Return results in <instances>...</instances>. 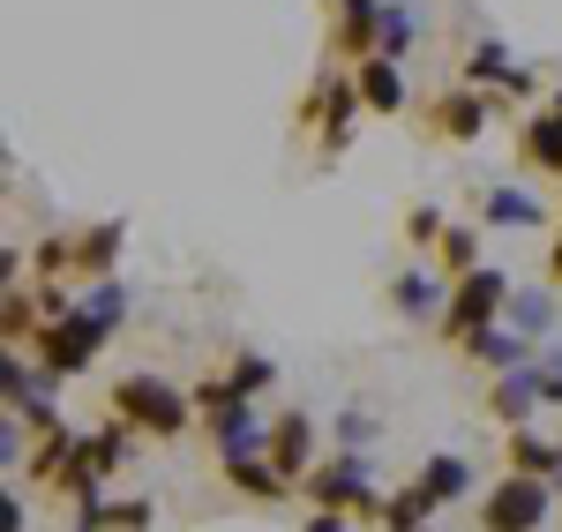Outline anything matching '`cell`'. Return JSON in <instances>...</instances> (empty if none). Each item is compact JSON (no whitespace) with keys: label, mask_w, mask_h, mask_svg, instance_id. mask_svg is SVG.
I'll return each instance as SVG.
<instances>
[{"label":"cell","mask_w":562,"mask_h":532,"mask_svg":"<svg viewBox=\"0 0 562 532\" xmlns=\"http://www.w3.org/2000/svg\"><path fill=\"white\" fill-rule=\"evenodd\" d=\"M480 128H487V98H473V90H442V98H435V135L473 143Z\"/></svg>","instance_id":"30bf717a"},{"label":"cell","mask_w":562,"mask_h":532,"mask_svg":"<svg viewBox=\"0 0 562 532\" xmlns=\"http://www.w3.org/2000/svg\"><path fill=\"white\" fill-rule=\"evenodd\" d=\"M307 495H315L323 510H360V502H368V465H360V457H330V465L307 473Z\"/></svg>","instance_id":"8992f818"},{"label":"cell","mask_w":562,"mask_h":532,"mask_svg":"<svg viewBox=\"0 0 562 532\" xmlns=\"http://www.w3.org/2000/svg\"><path fill=\"white\" fill-rule=\"evenodd\" d=\"M555 113H562V98H555Z\"/></svg>","instance_id":"d6a6232c"},{"label":"cell","mask_w":562,"mask_h":532,"mask_svg":"<svg viewBox=\"0 0 562 532\" xmlns=\"http://www.w3.org/2000/svg\"><path fill=\"white\" fill-rule=\"evenodd\" d=\"M548 510H555V488L548 480H532V473H510L503 488L487 495V532H540L548 525Z\"/></svg>","instance_id":"5b68a950"},{"label":"cell","mask_w":562,"mask_h":532,"mask_svg":"<svg viewBox=\"0 0 562 532\" xmlns=\"http://www.w3.org/2000/svg\"><path fill=\"white\" fill-rule=\"evenodd\" d=\"M442 263L458 270V278H465V270H480V240L465 233V225H450V233H442Z\"/></svg>","instance_id":"484cf974"},{"label":"cell","mask_w":562,"mask_h":532,"mask_svg":"<svg viewBox=\"0 0 562 532\" xmlns=\"http://www.w3.org/2000/svg\"><path fill=\"white\" fill-rule=\"evenodd\" d=\"M510 308V278L503 270H465L458 285H450V308H442V338H458V346H473L480 330H495V315Z\"/></svg>","instance_id":"6da1fadb"},{"label":"cell","mask_w":562,"mask_h":532,"mask_svg":"<svg viewBox=\"0 0 562 532\" xmlns=\"http://www.w3.org/2000/svg\"><path fill=\"white\" fill-rule=\"evenodd\" d=\"M307 532H346V510H315V525Z\"/></svg>","instance_id":"f546056e"},{"label":"cell","mask_w":562,"mask_h":532,"mask_svg":"<svg viewBox=\"0 0 562 532\" xmlns=\"http://www.w3.org/2000/svg\"><path fill=\"white\" fill-rule=\"evenodd\" d=\"M121 308H128V293H121L113 278H98V285H90V301H83V315H90V322H105V330H113V322H121Z\"/></svg>","instance_id":"603a6c76"},{"label":"cell","mask_w":562,"mask_h":532,"mask_svg":"<svg viewBox=\"0 0 562 532\" xmlns=\"http://www.w3.org/2000/svg\"><path fill=\"white\" fill-rule=\"evenodd\" d=\"M375 510H383V525H390V532H428V510H435V495L420 488V480H413V488L383 495Z\"/></svg>","instance_id":"9a60e30c"},{"label":"cell","mask_w":562,"mask_h":532,"mask_svg":"<svg viewBox=\"0 0 562 532\" xmlns=\"http://www.w3.org/2000/svg\"><path fill=\"white\" fill-rule=\"evenodd\" d=\"M510 473H532V480H555V473H562V443H540V435H525V428H510Z\"/></svg>","instance_id":"2e32d148"},{"label":"cell","mask_w":562,"mask_h":532,"mask_svg":"<svg viewBox=\"0 0 562 532\" xmlns=\"http://www.w3.org/2000/svg\"><path fill=\"white\" fill-rule=\"evenodd\" d=\"M307 457H315V428H307L301 412H278V420H270V465L293 480V473H315Z\"/></svg>","instance_id":"9c48e42d"},{"label":"cell","mask_w":562,"mask_h":532,"mask_svg":"<svg viewBox=\"0 0 562 532\" xmlns=\"http://www.w3.org/2000/svg\"><path fill=\"white\" fill-rule=\"evenodd\" d=\"M487 225H540V203L525 188H487Z\"/></svg>","instance_id":"ffe728a7"},{"label":"cell","mask_w":562,"mask_h":532,"mask_svg":"<svg viewBox=\"0 0 562 532\" xmlns=\"http://www.w3.org/2000/svg\"><path fill=\"white\" fill-rule=\"evenodd\" d=\"M473 360L480 367H495V375H510V367H532V346H525V330H480L473 338Z\"/></svg>","instance_id":"5bb4252c"},{"label":"cell","mask_w":562,"mask_h":532,"mask_svg":"<svg viewBox=\"0 0 562 532\" xmlns=\"http://www.w3.org/2000/svg\"><path fill=\"white\" fill-rule=\"evenodd\" d=\"M420 488H428L435 502H458V495L473 488V473H465V457H428V465H420Z\"/></svg>","instance_id":"d6986e66"},{"label":"cell","mask_w":562,"mask_h":532,"mask_svg":"<svg viewBox=\"0 0 562 532\" xmlns=\"http://www.w3.org/2000/svg\"><path fill=\"white\" fill-rule=\"evenodd\" d=\"M390 293H397V308H405V315H435V308H442V285H435V278H420V270H405Z\"/></svg>","instance_id":"7402d4cb"},{"label":"cell","mask_w":562,"mask_h":532,"mask_svg":"<svg viewBox=\"0 0 562 532\" xmlns=\"http://www.w3.org/2000/svg\"><path fill=\"white\" fill-rule=\"evenodd\" d=\"M225 383H233V390H240V398H256L262 383H270V360H262V353H248V360H233V375H225Z\"/></svg>","instance_id":"4316f807"},{"label":"cell","mask_w":562,"mask_h":532,"mask_svg":"<svg viewBox=\"0 0 562 532\" xmlns=\"http://www.w3.org/2000/svg\"><path fill=\"white\" fill-rule=\"evenodd\" d=\"M113 256H121V225H98V233H83V240H76V270H98V278H105V270H113Z\"/></svg>","instance_id":"44dd1931"},{"label":"cell","mask_w":562,"mask_h":532,"mask_svg":"<svg viewBox=\"0 0 562 532\" xmlns=\"http://www.w3.org/2000/svg\"><path fill=\"white\" fill-rule=\"evenodd\" d=\"M525 158L540 173H562V113H532L525 121Z\"/></svg>","instance_id":"ac0fdd59"},{"label":"cell","mask_w":562,"mask_h":532,"mask_svg":"<svg viewBox=\"0 0 562 532\" xmlns=\"http://www.w3.org/2000/svg\"><path fill=\"white\" fill-rule=\"evenodd\" d=\"M360 105H368V98H360V83H338V76H330V83L307 98V121H315V135H323L330 150H338V143L352 135V113H360Z\"/></svg>","instance_id":"52a82bcc"},{"label":"cell","mask_w":562,"mask_h":532,"mask_svg":"<svg viewBox=\"0 0 562 532\" xmlns=\"http://www.w3.org/2000/svg\"><path fill=\"white\" fill-rule=\"evenodd\" d=\"M113 412L143 428V435H180L188 428V398H180L173 383H158V375H128V383H113Z\"/></svg>","instance_id":"7a4b0ae2"},{"label":"cell","mask_w":562,"mask_h":532,"mask_svg":"<svg viewBox=\"0 0 562 532\" xmlns=\"http://www.w3.org/2000/svg\"><path fill=\"white\" fill-rule=\"evenodd\" d=\"M405 45H413V8L397 0V8H383V45H375V53H383V60H397Z\"/></svg>","instance_id":"cb8c5ba5"},{"label":"cell","mask_w":562,"mask_h":532,"mask_svg":"<svg viewBox=\"0 0 562 532\" xmlns=\"http://www.w3.org/2000/svg\"><path fill=\"white\" fill-rule=\"evenodd\" d=\"M465 76H473V83H487V90H510V98H525V90H532V76H525L503 45H473V53H465Z\"/></svg>","instance_id":"8fae6325"},{"label":"cell","mask_w":562,"mask_h":532,"mask_svg":"<svg viewBox=\"0 0 562 532\" xmlns=\"http://www.w3.org/2000/svg\"><path fill=\"white\" fill-rule=\"evenodd\" d=\"M442 233H450V225H442V211H435V203H420V211H413V218H405V240H420V248H442Z\"/></svg>","instance_id":"83f0119b"},{"label":"cell","mask_w":562,"mask_h":532,"mask_svg":"<svg viewBox=\"0 0 562 532\" xmlns=\"http://www.w3.org/2000/svg\"><path fill=\"white\" fill-rule=\"evenodd\" d=\"M548 488H555V495H562V473H555V480H548Z\"/></svg>","instance_id":"1f68e13d"},{"label":"cell","mask_w":562,"mask_h":532,"mask_svg":"<svg viewBox=\"0 0 562 532\" xmlns=\"http://www.w3.org/2000/svg\"><path fill=\"white\" fill-rule=\"evenodd\" d=\"M532 398H548V390H540V360H532V367H510V375L495 383V405H487V412L518 428L525 412H532Z\"/></svg>","instance_id":"4fadbf2b"},{"label":"cell","mask_w":562,"mask_h":532,"mask_svg":"<svg viewBox=\"0 0 562 532\" xmlns=\"http://www.w3.org/2000/svg\"><path fill=\"white\" fill-rule=\"evenodd\" d=\"M548 315H555V293H518L510 301V330H548Z\"/></svg>","instance_id":"d4e9b609"},{"label":"cell","mask_w":562,"mask_h":532,"mask_svg":"<svg viewBox=\"0 0 562 532\" xmlns=\"http://www.w3.org/2000/svg\"><path fill=\"white\" fill-rule=\"evenodd\" d=\"M31 346H38L45 375H83L90 360H98V346H105V322H90V315L76 308V315H60V322H45Z\"/></svg>","instance_id":"277c9868"},{"label":"cell","mask_w":562,"mask_h":532,"mask_svg":"<svg viewBox=\"0 0 562 532\" xmlns=\"http://www.w3.org/2000/svg\"><path fill=\"white\" fill-rule=\"evenodd\" d=\"M0 532H23V495H8V502H0Z\"/></svg>","instance_id":"f1b7e54d"},{"label":"cell","mask_w":562,"mask_h":532,"mask_svg":"<svg viewBox=\"0 0 562 532\" xmlns=\"http://www.w3.org/2000/svg\"><path fill=\"white\" fill-rule=\"evenodd\" d=\"M330 8H338V45H346V53H360V60H375L390 0H330Z\"/></svg>","instance_id":"ba28073f"},{"label":"cell","mask_w":562,"mask_h":532,"mask_svg":"<svg viewBox=\"0 0 562 532\" xmlns=\"http://www.w3.org/2000/svg\"><path fill=\"white\" fill-rule=\"evenodd\" d=\"M352 83H360V98H368V113H405V76H397V60H383V53L360 60Z\"/></svg>","instance_id":"7c38bea8"},{"label":"cell","mask_w":562,"mask_h":532,"mask_svg":"<svg viewBox=\"0 0 562 532\" xmlns=\"http://www.w3.org/2000/svg\"><path fill=\"white\" fill-rule=\"evenodd\" d=\"M548 270H555V278H562V233H555V248H548Z\"/></svg>","instance_id":"4dcf8cb0"},{"label":"cell","mask_w":562,"mask_h":532,"mask_svg":"<svg viewBox=\"0 0 562 532\" xmlns=\"http://www.w3.org/2000/svg\"><path fill=\"white\" fill-rule=\"evenodd\" d=\"M195 412L211 420V435H217V450H225V457H248V450H256L262 412L240 398L233 383H203V390H195Z\"/></svg>","instance_id":"3957f363"},{"label":"cell","mask_w":562,"mask_h":532,"mask_svg":"<svg viewBox=\"0 0 562 532\" xmlns=\"http://www.w3.org/2000/svg\"><path fill=\"white\" fill-rule=\"evenodd\" d=\"M225 480L240 495H256V502H278V495H285V473L262 465V457H225Z\"/></svg>","instance_id":"e0dca14e"}]
</instances>
